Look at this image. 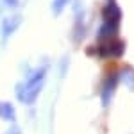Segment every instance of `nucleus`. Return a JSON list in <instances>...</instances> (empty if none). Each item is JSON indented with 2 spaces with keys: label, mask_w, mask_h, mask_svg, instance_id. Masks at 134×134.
Segmentation results:
<instances>
[{
  "label": "nucleus",
  "mask_w": 134,
  "mask_h": 134,
  "mask_svg": "<svg viewBox=\"0 0 134 134\" xmlns=\"http://www.w3.org/2000/svg\"><path fill=\"white\" fill-rule=\"evenodd\" d=\"M116 84H118V75H116V73H114V75H109V77L104 81V88H102V102L104 104H107L109 98L113 97Z\"/></svg>",
  "instance_id": "nucleus-2"
},
{
  "label": "nucleus",
  "mask_w": 134,
  "mask_h": 134,
  "mask_svg": "<svg viewBox=\"0 0 134 134\" xmlns=\"http://www.w3.org/2000/svg\"><path fill=\"white\" fill-rule=\"evenodd\" d=\"M43 82H45V70H38V72H34L31 79H27V81L20 86V91H18L20 100H21V102H25V104L34 102L36 97H38V93L41 91Z\"/></svg>",
  "instance_id": "nucleus-1"
},
{
  "label": "nucleus",
  "mask_w": 134,
  "mask_h": 134,
  "mask_svg": "<svg viewBox=\"0 0 134 134\" xmlns=\"http://www.w3.org/2000/svg\"><path fill=\"white\" fill-rule=\"evenodd\" d=\"M124 45L118 41H107L100 47V54L102 55H122Z\"/></svg>",
  "instance_id": "nucleus-3"
}]
</instances>
